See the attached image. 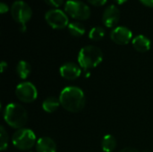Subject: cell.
Instances as JSON below:
<instances>
[{
	"label": "cell",
	"instance_id": "obj_22",
	"mask_svg": "<svg viewBox=\"0 0 153 152\" xmlns=\"http://www.w3.org/2000/svg\"><path fill=\"white\" fill-rule=\"evenodd\" d=\"M9 11V7L6 4L4 3H1L0 4V13H5Z\"/></svg>",
	"mask_w": 153,
	"mask_h": 152
},
{
	"label": "cell",
	"instance_id": "obj_11",
	"mask_svg": "<svg viewBox=\"0 0 153 152\" xmlns=\"http://www.w3.org/2000/svg\"><path fill=\"white\" fill-rule=\"evenodd\" d=\"M59 73L64 79L73 81L80 77L82 73V67L74 63H66L60 67Z\"/></svg>",
	"mask_w": 153,
	"mask_h": 152
},
{
	"label": "cell",
	"instance_id": "obj_26",
	"mask_svg": "<svg viewBox=\"0 0 153 152\" xmlns=\"http://www.w3.org/2000/svg\"><path fill=\"white\" fill-rule=\"evenodd\" d=\"M116 1H117V4H124V3H126L127 0H116Z\"/></svg>",
	"mask_w": 153,
	"mask_h": 152
},
{
	"label": "cell",
	"instance_id": "obj_8",
	"mask_svg": "<svg viewBox=\"0 0 153 152\" xmlns=\"http://www.w3.org/2000/svg\"><path fill=\"white\" fill-rule=\"evenodd\" d=\"M15 95L20 101L31 103L37 99L38 90L31 82H24L17 85L15 89Z\"/></svg>",
	"mask_w": 153,
	"mask_h": 152
},
{
	"label": "cell",
	"instance_id": "obj_19",
	"mask_svg": "<svg viewBox=\"0 0 153 152\" xmlns=\"http://www.w3.org/2000/svg\"><path fill=\"white\" fill-rule=\"evenodd\" d=\"M8 147V134L5 132L4 128L1 126L0 128V150L4 151Z\"/></svg>",
	"mask_w": 153,
	"mask_h": 152
},
{
	"label": "cell",
	"instance_id": "obj_17",
	"mask_svg": "<svg viewBox=\"0 0 153 152\" xmlns=\"http://www.w3.org/2000/svg\"><path fill=\"white\" fill-rule=\"evenodd\" d=\"M68 30L70 34L74 37H81L85 33V28L83 24L79 22H74L69 23Z\"/></svg>",
	"mask_w": 153,
	"mask_h": 152
},
{
	"label": "cell",
	"instance_id": "obj_25",
	"mask_svg": "<svg viewBox=\"0 0 153 152\" xmlns=\"http://www.w3.org/2000/svg\"><path fill=\"white\" fill-rule=\"evenodd\" d=\"M120 152H139L137 150L133 149V148H126L124 150H122Z\"/></svg>",
	"mask_w": 153,
	"mask_h": 152
},
{
	"label": "cell",
	"instance_id": "obj_12",
	"mask_svg": "<svg viewBox=\"0 0 153 152\" xmlns=\"http://www.w3.org/2000/svg\"><path fill=\"white\" fill-rule=\"evenodd\" d=\"M37 152H56V144L49 137H41L36 143Z\"/></svg>",
	"mask_w": 153,
	"mask_h": 152
},
{
	"label": "cell",
	"instance_id": "obj_18",
	"mask_svg": "<svg viewBox=\"0 0 153 152\" xmlns=\"http://www.w3.org/2000/svg\"><path fill=\"white\" fill-rule=\"evenodd\" d=\"M104 36H105V30L100 26L92 28L89 32V38L94 41L101 40L104 38Z\"/></svg>",
	"mask_w": 153,
	"mask_h": 152
},
{
	"label": "cell",
	"instance_id": "obj_23",
	"mask_svg": "<svg viewBox=\"0 0 153 152\" xmlns=\"http://www.w3.org/2000/svg\"><path fill=\"white\" fill-rule=\"evenodd\" d=\"M140 2L144 4L145 6H148V7H152L153 8V0H140Z\"/></svg>",
	"mask_w": 153,
	"mask_h": 152
},
{
	"label": "cell",
	"instance_id": "obj_10",
	"mask_svg": "<svg viewBox=\"0 0 153 152\" xmlns=\"http://www.w3.org/2000/svg\"><path fill=\"white\" fill-rule=\"evenodd\" d=\"M120 19V11L115 4L108 6L102 15L103 24L108 28H112L117 24Z\"/></svg>",
	"mask_w": 153,
	"mask_h": 152
},
{
	"label": "cell",
	"instance_id": "obj_20",
	"mask_svg": "<svg viewBox=\"0 0 153 152\" xmlns=\"http://www.w3.org/2000/svg\"><path fill=\"white\" fill-rule=\"evenodd\" d=\"M48 5L50 6H53L55 7L56 9H57L58 7H60L63 3H64V0H44Z\"/></svg>",
	"mask_w": 153,
	"mask_h": 152
},
{
	"label": "cell",
	"instance_id": "obj_1",
	"mask_svg": "<svg viewBox=\"0 0 153 152\" xmlns=\"http://www.w3.org/2000/svg\"><path fill=\"white\" fill-rule=\"evenodd\" d=\"M59 101L63 108L72 113L80 112L85 106L83 91L80 88L74 86L65 88L59 95Z\"/></svg>",
	"mask_w": 153,
	"mask_h": 152
},
{
	"label": "cell",
	"instance_id": "obj_4",
	"mask_svg": "<svg viewBox=\"0 0 153 152\" xmlns=\"http://www.w3.org/2000/svg\"><path fill=\"white\" fill-rule=\"evenodd\" d=\"M11 14L13 19L19 24L20 30L24 32L26 30V23L32 16V10L30 6L24 1H15L11 6Z\"/></svg>",
	"mask_w": 153,
	"mask_h": 152
},
{
	"label": "cell",
	"instance_id": "obj_9",
	"mask_svg": "<svg viewBox=\"0 0 153 152\" xmlns=\"http://www.w3.org/2000/svg\"><path fill=\"white\" fill-rule=\"evenodd\" d=\"M110 38L117 45H126L132 40L133 33L127 27L118 26L111 31Z\"/></svg>",
	"mask_w": 153,
	"mask_h": 152
},
{
	"label": "cell",
	"instance_id": "obj_14",
	"mask_svg": "<svg viewBox=\"0 0 153 152\" xmlns=\"http://www.w3.org/2000/svg\"><path fill=\"white\" fill-rule=\"evenodd\" d=\"M60 106L61 104L59 99H56L55 97H48L42 103V108L47 113H53L56 111Z\"/></svg>",
	"mask_w": 153,
	"mask_h": 152
},
{
	"label": "cell",
	"instance_id": "obj_15",
	"mask_svg": "<svg viewBox=\"0 0 153 152\" xmlns=\"http://www.w3.org/2000/svg\"><path fill=\"white\" fill-rule=\"evenodd\" d=\"M16 73L19 76V78L25 80L29 77L30 73V65L26 61H20L16 65Z\"/></svg>",
	"mask_w": 153,
	"mask_h": 152
},
{
	"label": "cell",
	"instance_id": "obj_21",
	"mask_svg": "<svg viewBox=\"0 0 153 152\" xmlns=\"http://www.w3.org/2000/svg\"><path fill=\"white\" fill-rule=\"evenodd\" d=\"M90 4L95 6H101L107 3V0H87Z\"/></svg>",
	"mask_w": 153,
	"mask_h": 152
},
{
	"label": "cell",
	"instance_id": "obj_5",
	"mask_svg": "<svg viewBox=\"0 0 153 152\" xmlns=\"http://www.w3.org/2000/svg\"><path fill=\"white\" fill-rule=\"evenodd\" d=\"M12 142L18 150L29 151L37 143L36 135L30 129L22 128L13 134Z\"/></svg>",
	"mask_w": 153,
	"mask_h": 152
},
{
	"label": "cell",
	"instance_id": "obj_6",
	"mask_svg": "<svg viewBox=\"0 0 153 152\" xmlns=\"http://www.w3.org/2000/svg\"><path fill=\"white\" fill-rule=\"evenodd\" d=\"M65 11L66 14L79 21L88 20L91 16L90 7L79 0H68L65 4Z\"/></svg>",
	"mask_w": 153,
	"mask_h": 152
},
{
	"label": "cell",
	"instance_id": "obj_16",
	"mask_svg": "<svg viewBox=\"0 0 153 152\" xmlns=\"http://www.w3.org/2000/svg\"><path fill=\"white\" fill-rule=\"evenodd\" d=\"M117 147V140L116 138L111 135L108 134L104 136L101 142V149L104 152H112Z\"/></svg>",
	"mask_w": 153,
	"mask_h": 152
},
{
	"label": "cell",
	"instance_id": "obj_24",
	"mask_svg": "<svg viewBox=\"0 0 153 152\" xmlns=\"http://www.w3.org/2000/svg\"><path fill=\"white\" fill-rule=\"evenodd\" d=\"M7 68V64L5 63V62H1V64H0V69H1V73H4V70Z\"/></svg>",
	"mask_w": 153,
	"mask_h": 152
},
{
	"label": "cell",
	"instance_id": "obj_13",
	"mask_svg": "<svg viewBox=\"0 0 153 152\" xmlns=\"http://www.w3.org/2000/svg\"><path fill=\"white\" fill-rule=\"evenodd\" d=\"M134 48L141 53H144L150 50L151 48V40L143 35H138L132 40Z\"/></svg>",
	"mask_w": 153,
	"mask_h": 152
},
{
	"label": "cell",
	"instance_id": "obj_2",
	"mask_svg": "<svg viewBox=\"0 0 153 152\" xmlns=\"http://www.w3.org/2000/svg\"><path fill=\"white\" fill-rule=\"evenodd\" d=\"M103 59L101 49L96 46L89 45L83 47L78 55V63L84 71L97 67Z\"/></svg>",
	"mask_w": 153,
	"mask_h": 152
},
{
	"label": "cell",
	"instance_id": "obj_7",
	"mask_svg": "<svg viewBox=\"0 0 153 152\" xmlns=\"http://www.w3.org/2000/svg\"><path fill=\"white\" fill-rule=\"evenodd\" d=\"M45 20L47 23L55 30H62L69 25V19L66 13L60 9H52L46 13Z\"/></svg>",
	"mask_w": 153,
	"mask_h": 152
},
{
	"label": "cell",
	"instance_id": "obj_3",
	"mask_svg": "<svg viewBox=\"0 0 153 152\" xmlns=\"http://www.w3.org/2000/svg\"><path fill=\"white\" fill-rule=\"evenodd\" d=\"M4 118L9 126L19 130L26 125L28 113L22 106L16 103H10L5 107Z\"/></svg>",
	"mask_w": 153,
	"mask_h": 152
}]
</instances>
